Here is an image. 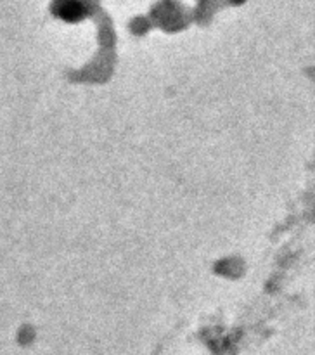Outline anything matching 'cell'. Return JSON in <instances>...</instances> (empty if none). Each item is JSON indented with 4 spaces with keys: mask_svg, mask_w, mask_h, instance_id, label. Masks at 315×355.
Returning <instances> with one entry per match:
<instances>
[{
    "mask_svg": "<svg viewBox=\"0 0 315 355\" xmlns=\"http://www.w3.org/2000/svg\"><path fill=\"white\" fill-rule=\"evenodd\" d=\"M59 14H61L64 19L75 21L83 16V10L76 2H69V0H66V2H62L61 6H59Z\"/></svg>",
    "mask_w": 315,
    "mask_h": 355,
    "instance_id": "obj_1",
    "label": "cell"
}]
</instances>
